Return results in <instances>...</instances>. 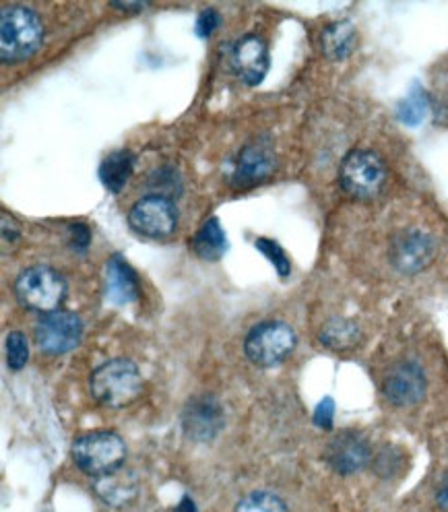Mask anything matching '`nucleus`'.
<instances>
[{"label": "nucleus", "instance_id": "11", "mask_svg": "<svg viewBox=\"0 0 448 512\" xmlns=\"http://www.w3.org/2000/svg\"><path fill=\"white\" fill-rule=\"evenodd\" d=\"M372 459V451L368 440L358 432H341L337 434L325 451V461L331 469L341 475H354L362 471Z\"/></svg>", "mask_w": 448, "mask_h": 512}, {"label": "nucleus", "instance_id": "5", "mask_svg": "<svg viewBox=\"0 0 448 512\" xmlns=\"http://www.w3.org/2000/svg\"><path fill=\"white\" fill-rule=\"evenodd\" d=\"M71 453L73 461L83 473L91 477H104L122 469L126 459V444L116 432L100 430L79 436L73 442Z\"/></svg>", "mask_w": 448, "mask_h": 512}, {"label": "nucleus", "instance_id": "16", "mask_svg": "<svg viewBox=\"0 0 448 512\" xmlns=\"http://www.w3.org/2000/svg\"><path fill=\"white\" fill-rule=\"evenodd\" d=\"M358 44V31L354 23L349 21H335L325 27L323 36H320V48L325 56L331 60H343L356 50Z\"/></svg>", "mask_w": 448, "mask_h": 512}, {"label": "nucleus", "instance_id": "9", "mask_svg": "<svg viewBox=\"0 0 448 512\" xmlns=\"http://www.w3.org/2000/svg\"><path fill=\"white\" fill-rule=\"evenodd\" d=\"M436 254V242L422 230H403L393 238L391 263L399 273L413 275L426 269Z\"/></svg>", "mask_w": 448, "mask_h": 512}, {"label": "nucleus", "instance_id": "8", "mask_svg": "<svg viewBox=\"0 0 448 512\" xmlns=\"http://www.w3.org/2000/svg\"><path fill=\"white\" fill-rule=\"evenodd\" d=\"M36 345L50 356H62L73 351L83 337L81 318L69 310L44 314L36 325Z\"/></svg>", "mask_w": 448, "mask_h": 512}, {"label": "nucleus", "instance_id": "4", "mask_svg": "<svg viewBox=\"0 0 448 512\" xmlns=\"http://www.w3.org/2000/svg\"><path fill=\"white\" fill-rule=\"evenodd\" d=\"M15 296L27 310L42 314L56 312L67 298V281L48 265H34L17 277Z\"/></svg>", "mask_w": 448, "mask_h": 512}, {"label": "nucleus", "instance_id": "7", "mask_svg": "<svg viewBox=\"0 0 448 512\" xmlns=\"http://www.w3.org/2000/svg\"><path fill=\"white\" fill-rule=\"evenodd\" d=\"M128 226L143 238L166 240L178 228V207L166 195L143 197L128 211Z\"/></svg>", "mask_w": 448, "mask_h": 512}, {"label": "nucleus", "instance_id": "25", "mask_svg": "<svg viewBox=\"0 0 448 512\" xmlns=\"http://www.w3.org/2000/svg\"><path fill=\"white\" fill-rule=\"evenodd\" d=\"M333 418H335V403L331 397H325L314 409V424L323 430H331Z\"/></svg>", "mask_w": 448, "mask_h": 512}, {"label": "nucleus", "instance_id": "23", "mask_svg": "<svg viewBox=\"0 0 448 512\" xmlns=\"http://www.w3.org/2000/svg\"><path fill=\"white\" fill-rule=\"evenodd\" d=\"M29 360V345L23 333L13 331L7 337V362L11 370H21Z\"/></svg>", "mask_w": 448, "mask_h": 512}, {"label": "nucleus", "instance_id": "19", "mask_svg": "<svg viewBox=\"0 0 448 512\" xmlns=\"http://www.w3.org/2000/svg\"><path fill=\"white\" fill-rule=\"evenodd\" d=\"M192 250H195L203 261H219L228 250L226 232H223L217 217H211L203 223V228L192 238Z\"/></svg>", "mask_w": 448, "mask_h": 512}, {"label": "nucleus", "instance_id": "28", "mask_svg": "<svg viewBox=\"0 0 448 512\" xmlns=\"http://www.w3.org/2000/svg\"><path fill=\"white\" fill-rule=\"evenodd\" d=\"M436 502L442 510L448 512V471L444 473V477L440 479L438 490H436Z\"/></svg>", "mask_w": 448, "mask_h": 512}, {"label": "nucleus", "instance_id": "12", "mask_svg": "<svg viewBox=\"0 0 448 512\" xmlns=\"http://www.w3.org/2000/svg\"><path fill=\"white\" fill-rule=\"evenodd\" d=\"M182 428L188 438L209 442L223 428V409L215 397H192L182 411Z\"/></svg>", "mask_w": 448, "mask_h": 512}, {"label": "nucleus", "instance_id": "26", "mask_svg": "<svg viewBox=\"0 0 448 512\" xmlns=\"http://www.w3.org/2000/svg\"><path fill=\"white\" fill-rule=\"evenodd\" d=\"M219 25V13L215 9H205L197 19V34L201 38H209Z\"/></svg>", "mask_w": 448, "mask_h": 512}, {"label": "nucleus", "instance_id": "3", "mask_svg": "<svg viewBox=\"0 0 448 512\" xmlns=\"http://www.w3.org/2000/svg\"><path fill=\"white\" fill-rule=\"evenodd\" d=\"M387 176V164L372 149L349 151L339 168V184L343 192L358 201L378 197L387 184Z\"/></svg>", "mask_w": 448, "mask_h": 512}, {"label": "nucleus", "instance_id": "20", "mask_svg": "<svg viewBox=\"0 0 448 512\" xmlns=\"http://www.w3.org/2000/svg\"><path fill=\"white\" fill-rule=\"evenodd\" d=\"M320 343L335 351H347L354 349L360 341V329L356 323H351L347 318H333L323 327L318 335Z\"/></svg>", "mask_w": 448, "mask_h": 512}, {"label": "nucleus", "instance_id": "17", "mask_svg": "<svg viewBox=\"0 0 448 512\" xmlns=\"http://www.w3.org/2000/svg\"><path fill=\"white\" fill-rule=\"evenodd\" d=\"M118 471L98 477L93 484V490H95V494H98V498L110 506H122L128 500H133L137 494L135 479L124 475V473H118Z\"/></svg>", "mask_w": 448, "mask_h": 512}, {"label": "nucleus", "instance_id": "30", "mask_svg": "<svg viewBox=\"0 0 448 512\" xmlns=\"http://www.w3.org/2000/svg\"><path fill=\"white\" fill-rule=\"evenodd\" d=\"M176 512H197V506L188 496H184L182 502L176 506Z\"/></svg>", "mask_w": 448, "mask_h": 512}, {"label": "nucleus", "instance_id": "15", "mask_svg": "<svg viewBox=\"0 0 448 512\" xmlns=\"http://www.w3.org/2000/svg\"><path fill=\"white\" fill-rule=\"evenodd\" d=\"M108 296L116 304H128L139 298V277L120 254H114L106 267Z\"/></svg>", "mask_w": 448, "mask_h": 512}, {"label": "nucleus", "instance_id": "1", "mask_svg": "<svg viewBox=\"0 0 448 512\" xmlns=\"http://www.w3.org/2000/svg\"><path fill=\"white\" fill-rule=\"evenodd\" d=\"M44 40V27L36 11L7 7L0 15V58L5 64L34 56Z\"/></svg>", "mask_w": 448, "mask_h": 512}, {"label": "nucleus", "instance_id": "14", "mask_svg": "<svg viewBox=\"0 0 448 512\" xmlns=\"http://www.w3.org/2000/svg\"><path fill=\"white\" fill-rule=\"evenodd\" d=\"M275 168L273 153L263 145H248L240 151L238 162L232 172V184L238 188H248L263 182L271 176Z\"/></svg>", "mask_w": 448, "mask_h": 512}, {"label": "nucleus", "instance_id": "22", "mask_svg": "<svg viewBox=\"0 0 448 512\" xmlns=\"http://www.w3.org/2000/svg\"><path fill=\"white\" fill-rule=\"evenodd\" d=\"M234 512H287V506L271 492H252L236 504Z\"/></svg>", "mask_w": 448, "mask_h": 512}, {"label": "nucleus", "instance_id": "29", "mask_svg": "<svg viewBox=\"0 0 448 512\" xmlns=\"http://www.w3.org/2000/svg\"><path fill=\"white\" fill-rule=\"evenodd\" d=\"M112 7L120 11H143L147 5L145 3H112Z\"/></svg>", "mask_w": 448, "mask_h": 512}, {"label": "nucleus", "instance_id": "18", "mask_svg": "<svg viewBox=\"0 0 448 512\" xmlns=\"http://www.w3.org/2000/svg\"><path fill=\"white\" fill-rule=\"evenodd\" d=\"M135 172V157L131 151H114L100 166V180L110 192H120Z\"/></svg>", "mask_w": 448, "mask_h": 512}, {"label": "nucleus", "instance_id": "27", "mask_svg": "<svg viewBox=\"0 0 448 512\" xmlns=\"http://www.w3.org/2000/svg\"><path fill=\"white\" fill-rule=\"evenodd\" d=\"M71 236H73V246L75 250H85L89 246V230L85 226H73L71 228Z\"/></svg>", "mask_w": 448, "mask_h": 512}, {"label": "nucleus", "instance_id": "21", "mask_svg": "<svg viewBox=\"0 0 448 512\" xmlns=\"http://www.w3.org/2000/svg\"><path fill=\"white\" fill-rule=\"evenodd\" d=\"M426 112H428V98L420 87H415L397 108L399 120L409 126L420 124L426 118Z\"/></svg>", "mask_w": 448, "mask_h": 512}, {"label": "nucleus", "instance_id": "6", "mask_svg": "<svg viewBox=\"0 0 448 512\" xmlns=\"http://www.w3.org/2000/svg\"><path fill=\"white\" fill-rule=\"evenodd\" d=\"M296 343L298 337L290 325L279 323V320H269V323L256 325L248 333L244 351L254 366L275 368L292 356Z\"/></svg>", "mask_w": 448, "mask_h": 512}, {"label": "nucleus", "instance_id": "2", "mask_svg": "<svg viewBox=\"0 0 448 512\" xmlns=\"http://www.w3.org/2000/svg\"><path fill=\"white\" fill-rule=\"evenodd\" d=\"M89 389L95 401L118 409L137 401L143 391V378L131 360L118 358L93 370Z\"/></svg>", "mask_w": 448, "mask_h": 512}, {"label": "nucleus", "instance_id": "13", "mask_svg": "<svg viewBox=\"0 0 448 512\" xmlns=\"http://www.w3.org/2000/svg\"><path fill=\"white\" fill-rule=\"evenodd\" d=\"M232 69L246 85H259L269 71V48L261 36L248 34L232 50Z\"/></svg>", "mask_w": 448, "mask_h": 512}, {"label": "nucleus", "instance_id": "24", "mask_svg": "<svg viewBox=\"0 0 448 512\" xmlns=\"http://www.w3.org/2000/svg\"><path fill=\"white\" fill-rule=\"evenodd\" d=\"M256 248H259V250L267 256V259L273 263V267L277 269V273H279L281 277L290 275V271H292L290 259H287L283 248H281L277 242H273V240H269V238H259V240H256Z\"/></svg>", "mask_w": 448, "mask_h": 512}, {"label": "nucleus", "instance_id": "10", "mask_svg": "<svg viewBox=\"0 0 448 512\" xmlns=\"http://www.w3.org/2000/svg\"><path fill=\"white\" fill-rule=\"evenodd\" d=\"M382 395L395 407H411L426 395V374L415 362H401L382 380Z\"/></svg>", "mask_w": 448, "mask_h": 512}]
</instances>
